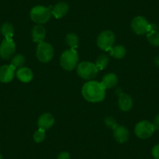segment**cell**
<instances>
[{"instance_id":"obj_8","label":"cell","mask_w":159,"mask_h":159,"mask_svg":"<svg viewBox=\"0 0 159 159\" xmlns=\"http://www.w3.org/2000/svg\"><path fill=\"white\" fill-rule=\"evenodd\" d=\"M131 28L133 31L139 35L145 34L150 31L151 24L148 23L147 19L142 16H136L131 22Z\"/></svg>"},{"instance_id":"obj_26","label":"cell","mask_w":159,"mask_h":159,"mask_svg":"<svg viewBox=\"0 0 159 159\" xmlns=\"http://www.w3.org/2000/svg\"><path fill=\"white\" fill-rule=\"evenodd\" d=\"M152 156L154 157V159H159V143L155 145L154 148H152V151H151Z\"/></svg>"},{"instance_id":"obj_2","label":"cell","mask_w":159,"mask_h":159,"mask_svg":"<svg viewBox=\"0 0 159 159\" xmlns=\"http://www.w3.org/2000/svg\"><path fill=\"white\" fill-rule=\"evenodd\" d=\"M51 7H45L43 6H36L33 7L30 13V19L36 24H45L52 16Z\"/></svg>"},{"instance_id":"obj_29","label":"cell","mask_w":159,"mask_h":159,"mask_svg":"<svg viewBox=\"0 0 159 159\" xmlns=\"http://www.w3.org/2000/svg\"><path fill=\"white\" fill-rule=\"evenodd\" d=\"M154 63H155L157 66H159V56H156V57L154 58Z\"/></svg>"},{"instance_id":"obj_3","label":"cell","mask_w":159,"mask_h":159,"mask_svg":"<svg viewBox=\"0 0 159 159\" xmlns=\"http://www.w3.org/2000/svg\"><path fill=\"white\" fill-rule=\"evenodd\" d=\"M79 56L75 49H68L63 52L60 57V65L67 71H72L76 67Z\"/></svg>"},{"instance_id":"obj_27","label":"cell","mask_w":159,"mask_h":159,"mask_svg":"<svg viewBox=\"0 0 159 159\" xmlns=\"http://www.w3.org/2000/svg\"><path fill=\"white\" fill-rule=\"evenodd\" d=\"M57 159H70V155L68 152L63 151L58 155Z\"/></svg>"},{"instance_id":"obj_6","label":"cell","mask_w":159,"mask_h":159,"mask_svg":"<svg viewBox=\"0 0 159 159\" xmlns=\"http://www.w3.org/2000/svg\"><path fill=\"white\" fill-rule=\"evenodd\" d=\"M154 130H155V128L153 123L147 120L139 122L136 125L135 129H134L136 136L142 140L150 138L154 134Z\"/></svg>"},{"instance_id":"obj_5","label":"cell","mask_w":159,"mask_h":159,"mask_svg":"<svg viewBox=\"0 0 159 159\" xmlns=\"http://www.w3.org/2000/svg\"><path fill=\"white\" fill-rule=\"evenodd\" d=\"M36 56L41 62H48L52 59L54 56V48L47 42H40L37 46Z\"/></svg>"},{"instance_id":"obj_23","label":"cell","mask_w":159,"mask_h":159,"mask_svg":"<svg viewBox=\"0 0 159 159\" xmlns=\"http://www.w3.org/2000/svg\"><path fill=\"white\" fill-rule=\"evenodd\" d=\"M24 64H25V58H24V56L21 54H17L12 59L10 65H12L16 69H20L24 66Z\"/></svg>"},{"instance_id":"obj_19","label":"cell","mask_w":159,"mask_h":159,"mask_svg":"<svg viewBox=\"0 0 159 159\" xmlns=\"http://www.w3.org/2000/svg\"><path fill=\"white\" fill-rule=\"evenodd\" d=\"M126 48L122 45H116V46L111 47L109 49L110 56L118 59H123L126 56Z\"/></svg>"},{"instance_id":"obj_9","label":"cell","mask_w":159,"mask_h":159,"mask_svg":"<svg viewBox=\"0 0 159 159\" xmlns=\"http://www.w3.org/2000/svg\"><path fill=\"white\" fill-rule=\"evenodd\" d=\"M16 51V44L13 39H5L0 45V56L3 59H9Z\"/></svg>"},{"instance_id":"obj_10","label":"cell","mask_w":159,"mask_h":159,"mask_svg":"<svg viewBox=\"0 0 159 159\" xmlns=\"http://www.w3.org/2000/svg\"><path fill=\"white\" fill-rule=\"evenodd\" d=\"M16 68L12 65H3L0 67V81L2 83H9L14 77Z\"/></svg>"},{"instance_id":"obj_20","label":"cell","mask_w":159,"mask_h":159,"mask_svg":"<svg viewBox=\"0 0 159 159\" xmlns=\"http://www.w3.org/2000/svg\"><path fill=\"white\" fill-rule=\"evenodd\" d=\"M66 44L71 49H75L77 48L78 44H79V38L77 35L74 33L68 34L66 36Z\"/></svg>"},{"instance_id":"obj_25","label":"cell","mask_w":159,"mask_h":159,"mask_svg":"<svg viewBox=\"0 0 159 159\" xmlns=\"http://www.w3.org/2000/svg\"><path fill=\"white\" fill-rule=\"evenodd\" d=\"M105 123L108 127L111 128V129H115L116 127H117V124H116L115 119H113L112 117H110V116L107 117L105 120Z\"/></svg>"},{"instance_id":"obj_22","label":"cell","mask_w":159,"mask_h":159,"mask_svg":"<svg viewBox=\"0 0 159 159\" xmlns=\"http://www.w3.org/2000/svg\"><path fill=\"white\" fill-rule=\"evenodd\" d=\"M108 58L106 55H101L100 56H98V58L97 59L95 62V66L98 68V70H102L105 68V67L108 66Z\"/></svg>"},{"instance_id":"obj_30","label":"cell","mask_w":159,"mask_h":159,"mask_svg":"<svg viewBox=\"0 0 159 159\" xmlns=\"http://www.w3.org/2000/svg\"><path fill=\"white\" fill-rule=\"evenodd\" d=\"M0 159H3L2 158V155L1 154H0Z\"/></svg>"},{"instance_id":"obj_28","label":"cell","mask_w":159,"mask_h":159,"mask_svg":"<svg viewBox=\"0 0 159 159\" xmlns=\"http://www.w3.org/2000/svg\"><path fill=\"white\" fill-rule=\"evenodd\" d=\"M153 125H154L155 129H159V114H157V116L154 117Z\"/></svg>"},{"instance_id":"obj_24","label":"cell","mask_w":159,"mask_h":159,"mask_svg":"<svg viewBox=\"0 0 159 159\" xmlns=\"http://www.w3.org/2000/svg\"><path fill=\"white\" fill-rule=\"evenodd\" d=\"M45 138V129L39 128V129H38V130L34 134V140L36 143H42V141H44Z\"/></svg>"},{"instance_id":"obj_11","label":"cell","mask_w":159,"mask_h":159,"mask_svg":"<svg viewBox=\"0 0 159 159\" xmlns=\"http://www.w3.org/2000/svg\"><path fill=\"white\" fill-rule=\"evenodd\" d=\"M115 140L119 143H124L129 140V133L127 128L123 126H117V127L114 129Z\"/></svg>"},{"instance_id":"obj_7","label":"cell","mask_w":159,"mask_h":159,"mask_svg":"<svg viewBox=\"0 0 159 159\" xmlns=\"http://www.w3.org/2000/svg\"><path fill=\"white\" fill-rule=\"evenodd\" d=\"M115 40H116V37L112 31L105 30L98 36L97 45L99 48L103 51H109L110 48L113 47Z\"/></svg>"},{"instance_id":"obj_21","label":"cell","mask_w":159,"mask_h":159,"mask_svg":"<svg viewBox=\"0 0 159 159\" xmlns=\"http://www.w3.org/2000/svg\"><path fill=\"white\" fill-rule=\"evenodd\" d=\"M1 32H2V35L5 37L7 39H12L14 34V30H13V27L11 24L10 23H5L2 24V27H1Z\"/></svg>"},{"instance_id":"obj_16","label":"cell","mask_w":159,"mask_h":159,"mask_svg":"<svg viewBox=\"0 0 159 159\" xmlns=\"http://www.w3.org/2000/svg\"><path fill=\"white\" fill-rule=\"evenodd\" d=\"M46 30L45 28L41 24L35 25L32 29V38L34 42H42L45 38Z\"/></svg>"},{"instance_id":"obj_14","label":"cell","mask_w":159,"mask_h":159,"mask_svg":"<svg viewBox=\"0 0 159 159\" xmlns=\"http://www.w3.org/2000/svg\"><path fill=\"white\" fill-rule=\"evenodd\" d=\"M69 11V5L65 2H58L56 5L52 8V14L56 18V19H59V18H62L67 14Z\"/></svg>"},{"instance_id":"obj_17","label":"cell","mask_w":159,"mask_h":159,"mask_svg":"<svg viewBox=\"0 0 159 159\" xmlns=\"http://www.w3.org/2000/svg\"><path fill=\"white\" fill-rule=\"evenodd\" d=\"M101 83L102 84L105 89L114 88L118 83V77L115 73H110L103 76L102 80Z\"/></svg>"},{"instance_id":"obj_13","label":"cell","mask_w":159,"mask_h":159,"mask_svg":"<svg viewBox=\"0 0 159 159\" xmlns=\"http://www.w3.org/2000/svg\"><path fill=\"white\" fill-rule=\"evenodd\" d=\"M119 108L123 111H128L133 107V99L129 94L126 93H121L119 97Z\"/></svg>"},{"instance_id":"obj_12","label":"cell","mask_w":159,"mask_h":159,"mask_svg":"<svg viewBox=\"0 0 159 159\" xmlns=\"http://www.w3.org/2000/svg\"><path fill=\"white\" fill-rule=\"evenodd\" d=\"M55 123V119L50 113H44L40 116L38 120V127L43 129H48L53 126Z\"/></svg>"},{"instance_id":"obj_15","label":"cell","mask_w":159,"mask_h":159,"mask_svg":"<svg viewBox=\"0 0 159 159\" xmlns=\"http://www.w3.org/2000/svg\"><path fill=\"white\" fill-rule=\"evenodd\" d=\"M16 77L23 83H28L33 79V72L27 67H21L18 69L16 73Z\"/></svg>"},{"instance_id":"obj_1","label":"cell","mask_w":159,"mask_h":159,"mask_svg":"<svg viewBox=\"0 0 159 159\" xmlns=\"http://www.w3.org/2000/svg\"><path fill=\"white\" fill-rule=\"evenodd\" d=\"M82 95L89 102H100L105 98V88L101 82L91 80L84 84Z\"/></svg>"},{"instance_id":"obj_18","label":"cell","mask_w":159,"mask_h":159,"mask_svg":"<svg viewBox=\"0 0 159 159\" xmlns=\"http://www.w3.org/2000/svg\"><path fill=\"white\" fill-rule=\"evenodd\" d=\"M154 26L155 25L151 24V30L147 34V38L148 42L153 46L159 47V32L155 28H154Z\"/></svg>"},{"instance_id":"obj_4","label":"cell","mask_w":159,"mask_h":159,"mask_svg":"<svg viewBox=\"0 0 159 159\" xmlns=\"http://www.w3.org/2000/svg\"><path fill=\"white\" fill-rule=\"evenodd\" d=\"M98 70L95 64L84 61L77 65V73L80 76L85 80H92L97 76Z\"/></svg>"}]
</instances>
